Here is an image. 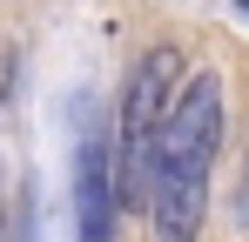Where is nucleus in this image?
Returning a JSON list of instances; mask_svg holds the SVG:
<instances>
[{"instance_id": "20e7f679", "label": "nucleus", "mask_w": 249, "mask_h": 242, "mask_svg": "<svg viewBox=\"0 0 249 242\" xmlns=\"http://www.w3.org/2000/svg\"><path fill=\"white\" fill-rule=\"evenodd\" d=\"M236 14H249V0H236Z\"/></svg>"}, {"instance_id": "f257e3e1", "label": "nucleus", "mask_w": 249, "mask_h": 242, "mask_svg": "<svg viewBox=\"0 0 249 242\" xmlns=\"http://www.w3.org/2000/svg\"><path fill=\"white\" fill-rule=\"evenodd\" d=\"M222 148V74H182L148 161V215L162 242H196L209 208V168Z\"/></svg>"}, {"instance_id": "7ed1b4c3", "label": "nucleus", "mask_w": 249, "mask_h": 242, "mask_svg": "<svg viewBox=\"0 0 249 242\" xmlns=\"http://www.w3.org/2000/svg\"><path fill=\"white\" fill-rule=\"evenodd\" d=\"M74 208H81V242H115V148L101 128H88L81 161H74Z\"/></svg>"}, {"instance_id": "f03ea898", "label": "nucleus", "mask_w": 249, "mask_h": 242, "mask_svg": "<svg viewBox=\"0 0 249 242\" xmlns=\"http://www.w3.org/2000/svg\"><path fill=\"white\" fill-rule=\"evenodd\" d=\"M182 87V54L175 47H148L135 61V74L122 87V108H115V195L122 208H148V161H155V135H162V115Z\"/></svg>"}]
</instances>
